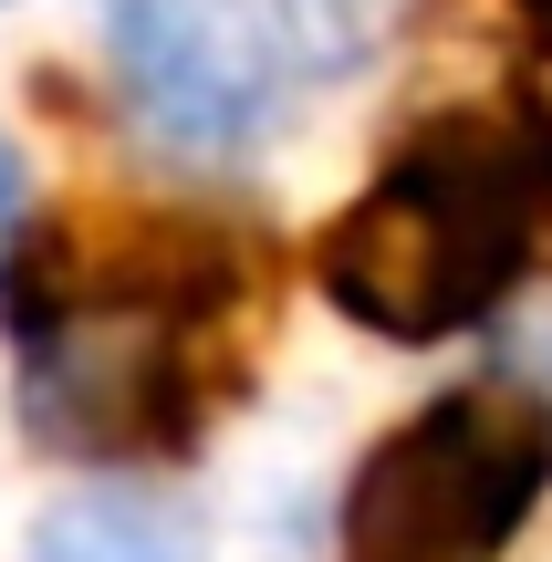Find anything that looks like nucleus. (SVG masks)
<instances>
[{
    "mask_svg": "<svg viewBox=\"0 0 552 562\" xmlns=\"http://www.w3.org/2000/svg\"><path fill=\"white\" fill-rule=\"evenodd\" d=\"M261 292L250 240L157 209H74L11 240L0 323L11 396L53 459L157 469L240 396V313Z\"/></svg>",
    "mask_w": 552,
    "mask_h": 562,
    "instance_id": "f257e3e1",
    "label": "nucleus"
},
{
    "mask_svg": "<svg viewBox=\"0 0 552 562\" xmlns=\"http://www.w3.org/2000/svg\"><path fill=\"white\" fill-rule=\"evenodd\" d=\"M552 229V104L480 94L438 104L375 157V178L334 209L324 302L375 344H459L532 281Z\"/></svg>",
    "mask_w": 552,
    "mask_h": 562,
    "instance_id": "f03ea898",
    "label": "nucleus"
},
{
    "mask_svg": "<svg viewBox=\"0 0 552 562\" xmlns=\"http://www.w3.org/2000/svg\"><path fill=\"white\" fill-rule=\"evenodd\" d=\"M552 490V396L532 375L438 385L354 459L334 552L345 562H500Z\"/></svg>",
    "mask_w": 552,
    "mask_h": 562,
    "instance_id": "7ed1b4c3",
    "label": "nucleus"
},
{
    "mask_svg": "<svg viewBox=\"0 0 552 562\" xmlns=\"http://www.w3.org/2000/svg\"><path fill=\"white\" fill-rule=\"evenodd\" d=\"M94 32L115 115L178 178L250 167L303 94V63L271 0H94Z\"/></svg>",
    "mask_w": 552,
    "mask_h": 562,
    "instance_id": "20e7f679",
    "label": "nucleus"
},
{
    "mask_svg": "<svg viewBox=\"0 0 552 562\" xmlns=\"http://www.w3.org/2000/svg\"><path fill=\"white\" fill-rule=\"evenodd\" d=\"M21 562H188V521L125 480H94V490H63L32 521Z\"/></svg>",
    "mask_w": 552,
    "mask_h": 562,
    "instance_id": "39448f33",
    "label": "nucleus"
},
{
    "mask_svg": "<svg viewBox=\"0 0 552 562\" xmlns=\"http://www.w3.org/2000/svg\"><path fill=\"white\" fill-rule=\"evenodd\" d=\"M396 11H407V0H271V21H282L303 74H354V63H375V42L396 32Z\"/></svg>",
    "mask_w": 552,
    "mask_h": 562,
    "instance_id": "423d86ee",
    "label": "nucleus"
},
{
    "mask_svg": "<svg viewBox=\"0 0 552 562\" xmlns=\"http://www.w3.org/2000/svg\"><path fill=\"white\" fill-rule=\"evenodd\" d=\"M11 240H21V146L0 136V261H11Z\"/></svg>",
    "mask_w": 552,
    "mask_h": 562,
    "instance_id": "0eeeda50",
    "label": "nucleus"
}]
</instances>
